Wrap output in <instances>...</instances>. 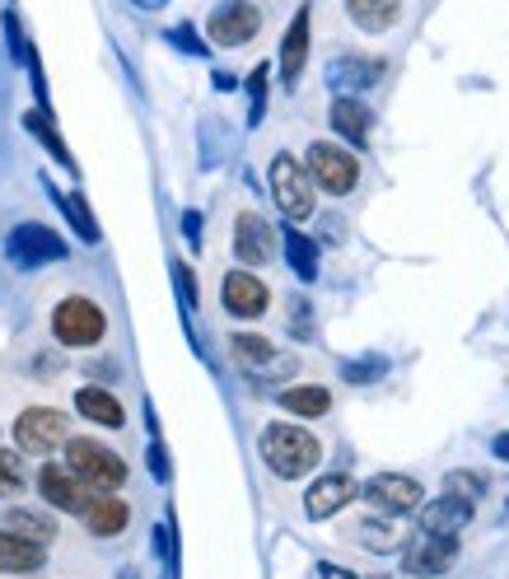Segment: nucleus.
Returning <instances> with one entry per match:
<instances>
[{
  "label": "nucleus",
  "mask_w": 509,
  "mask_h": 579,
  "mask_svg": "<svg viewBox=\"0 0 509 579\" xmlns=\"http://www.w3.org/2000/svg\"><path fill=\"white\" fill-rule=\"evenodd\" d=\"M258 449H262V463L277 476H285V482H295V476L313 472V468H318V458H323L318 439H313L308 430H300V426H285V421L267 426L262 439H258Z\"/></svg>",
  "instance_id": "obj_1"
},
{
  "label": "nucleus",
  "mask_w": 509,
  "mask_h": 579,
  "mask_svg": "<svg viewBox=\"0 0 509 579\" xmlns=\"http://www.w3.org/2000/svg\"><path fill=\"white\" fill-rule=\"evenodd\" d=\"M66 468L99 495H112L117 486H127V463L108 444H99V439H66Z\"/></svg>",
  "instance_id": "obj_2"
},
{
  "label": "nucleus",
  "mask_w": 509,
  "mask_h": 579,
  "mask_svg": "<svg viewBox=\"0 0 509 579\" xmlns=\"http://www.w3.org/2000/svg\"><path fill=\"white\" fill-rule=\"evenodd\" d=\"M52 332H56V342H62V346H99L104 332H108V318H104V309L94 304V299L71 294V299L56 304Z\"/></svg>",
  "instance_id": "obj_3"
},
{
  "label": "nucleus",
  "mask_w": 509,
  "mask_h": 579,
  "mask_svg": "<svg viewBox=\"0 0 509 579\" xmlns=\"http://www.w3.org/2000/svg\"><path fill=\"white\" fill-rule=\"evenodd\" d=\"M308 178H313V183H318L323 192L346 196V192H356V183H360V164H356V154L342 150V146L313 141V146H308Z\"/></svg>",
  "instance_id": "obj_4"
},
{
  "label": "nucleus",
  "mask_w": 509,
  "mask_h": 579,
  "mask_svg": "<svg viewBox=\"0 0 509 579\" xmlns=\"http://www.w3.org/2000/svg\"><path fill=\"white\" fill-rule=\"evenodd\" d=\"M271 196L285 219H308L313 215V178L304 173L300 159L277 154L271 159Z\"/></svg>",
  "instance_id": "obj_5"
},
{
  "label": "nucleus",
  "mask_w": 509,
  "mask_h": 579,
  "mask_svg": "<svg viewBox=\"0 0 509 579\" xmlns=\"http://www.w3.org/2000/svg\"><path fill=\"white\" fill-rule=\"evenodd\" d=\"M6 257L19 267V271H33V267H47V262H62L66 257V244L62 234H52L47 225H14V234L6 238Z\"/></svg>",
  "instance_id": "obj_6"
},
{
  "label": "nucleus",
  "mask_w": 509,
  "mask_h": 579,
  "mask_svg": "<svg viewBox=\"0 0 509 579\" xmlns=\"http://www.w3.org/2000/svg\"><path fill=\"white\" fill-rule=\"evenodd\" d=\"M258 29H262V14H258V6H248V0H220L206 19V33L220 47H243L258 37Z\"/></svg>",
  "instance_id": "obj_7"
},
{
  "label": "nucleus",
  "mask_w": 509,
  "mask_h": 579,
  "mask_svg": "<svg viewBox=\"0 0 509 579\" xmlns=\"http://www.w3.org/2000/svg\"><path fill=\"white\" fill-rule=\"evenodd\" d=\"M14 444L19 453H52L56 444H66V416L52 407H29L14 421Z\"/></svg>",
  "instance_id": "obj_8"
},
{
  "label": "nucleus",
  "mask_w": 509,
  "mask_h": 579,
  "mask_svg": "<svg viewBox=\"0 0 509 579\" xmlns=\"http://www.w3.org/2000/svg\"><path fill=\"white\" fill-rule=\"evenodd\" d=\"M458 561V537H440V533H416L407 543V575L430 579V575H448Z\"/></svg>",
  "instance_id": "obj_9"
},
{
  "label": "nucleus",
  "mask_w": 509,
  "mask_h": 579,
  "mask_svg": "<svg viewBox=\"0 0 509 579\" xmlns=\"http://www.w3.org/2000/svg\"><path fill=\"white\" fill-rule=\"evenodd\" d=\"M37 491H43V501H47V505L66 510V514H85V510H89V501L99 495L94 486H85L71 468H56V463H47L43 472H37Z\"/></svg>",
  "instance_id": "obj_10"
},
{
  "label": "nucleus",
  "mask_w": 509,
  "mask_h": 579,
  "mask_svg": "<svg viewBox=\"0 0 509 579\" xmlns=\"http://www.w3.org/2000/svg\"><path fill=\"white\" fill-rule=\"evenodd\" d=\"M365 501L383 514H407V510L421 505V482L407 472H379L375 482L365 486Z\"/></svg>",
  "instance_id": "obj_11"
},
{
  "label": "nucleus",
  "mask_w": 509,
  "mask_h": 579,
  "mask_svg": "<svg viewBox=\"0 0 509 579\" xmlns=\"http://www.w3.org/2000/svg\"><path fill=\"white\" fill-rule=\"evenodd\" d=\"M220 299H225V313H234V318H262L271 304L267 286L252 271H229L220 281Z\"/></svg>",
  "instance_id": "obj_12"
},
{
  "label": "nucleus",
  "mask_w": 509,
  "mask_h": 579,
  "mask_svg": "<svg viewBox=\"0 0 509 579\" xmlns=\"http://www.w3.org/2000/svg\"><path fill=\"white\" fill-rule=\"evenodd\" d=\"M350 501H356V482H350L346 472H327V476H318V482L304 491V514L308 518H332L337 510H346Z\"/></svg>",
  "instance_id": "obj_13"
},
{
  "label": "nucleus",
  "mask_w": 509,
  "mask_h": 579,
  "mask_svg": "<svg viewBox=\"0 0 509 579\" xmlns=\"http://www.w3.org/2000/svg\"><path fill=\"white\" fill-rule=\"evenodd\" d=\"M271 248H277V234L262 215H239V225H234V253H239V262L248 267H262L271 262Z\"/></svg>",
  "instance_id": "obj_14"
},
{
  "label": "nucleus",
  "mask_w": 509,
  "mask_h": 579,
  "mask_svg": "<svg viewBox=\"0 0 509 579\" xmlns=\"http://www.w3.org/2000/svg\"><path fill=\"white\" fill-rule=\"evenodd\" d=\"M473 524V501H458V495H440L421 510V533H440V537H458Z\"/></svg>",
  "instance_id": "obj_15"
},
{
  "label": "nucleus",
  "mask_w": 509,
  "mask_h": 579,
  "mask_svg": "<svg viewBox=\"0 0 509 579\" xmlns=\"http://www.w3.org/2000/svg\"><path fill=\"white\" fill-rule=\"evenodd\" d=\"M304 62H308V6L290 19V29L281 37V85L295 89L300 75H304Z\"/></svg>",
  "instance_id": "obj_16"
},
{
  "label": "nucleus",
  "mask_w": 509,
  "mask_h": 579,
  "mask_svg": "<svg viewBox=\"0 0 509 579\" xmlns=\"http://www.w3.org/2000/svg\"><path fill=\"white\" fill-rule=\"evenodd\" d=\"M332 127H337L342 141H350L356 150L369 146V127H375V112H369L356 94H342L337 104H332Z\"/></svg>",
  "instance_id": "obj_17"
},
{
  "label": "nucleus",
  "mask_w": 509,
  "mask_h": 579,
  "mask_svg": "<svg viewBox=\"0 0 509 579\" xmlns=\"http://www.w3.org/2000/svg\"><path fill=\"white\" fill-rule=\"evenodd\" d=\"M379 75H383V62H375V56H337V62L327 66V85L342 94H356V89L375 85Z\"/></svg>",
  "instance_id": "obj_18"
},
{
  "label": "nucleus",
  "mask_w": 509,
  "mask_h": 579,
  "mask_svg": "<svg viewBox=\"0 0 509 579\" xmlns=\"http://www.w3.org/2000/svg\"><path fill=\"white\" fill-rule=\"evenodd\" d=\"M33 570H43V547L0 528V575H33Z\"/></svg>",
  "instance_id": "obj_19"
},
{
  "label": "nucleus",
  "mask_w": 509,
  "mask_h": 579,
  "mask_svg": "<svg viewBox=\"0 0 509 579\" xmlns=\"http://www.w3.org/2000/svg\"><path fill=\"white\" fill-rule=\"evenodd\" d=\"M75 411L80 416H89L94 426H108V430H117L127 421V411H122V403L108 393V388H80L75 393Z\"/></svg>",
  "instance_id": "obj_20"
},
{
  "label": "nucleus",
  "mask_w": 509,
  "mask_h": 579,
  "mask_svg": "<svg viewBox=\"0 0 509 579\" xmlns=\"http://www.w3.org/2000/svg\"><path fill=\"white\" fill-rule=\"evenodd\" d=\"M127 505L117 501V495H94L89 501V510H85V528L94 533V537H117L127 528Z\"/></svg>",
  "instance_id": "obj_21"
},
{
  "label": "nucleus",
  "mask_w": 509,
  "mask_h": 579,
  "mask_svg": "<svg viewBox=\"0 0 509 579\" xmlns=\"http://www.w3.org/2000/svg\"><path fill=\"white\" fill-rule=\"evenodd\" d=\"M346 14L356 19L365 33H383V29H393L402 19V6H398V0H346Z\"/></svg>",
  "instance_id": "obj_22"
},
{
  "label": "nucleus",
  "mask_w": 509,
  "mask_h": 579,
  "mask_svg": "<svg viewBox=\"0 0 509 579\" xmlns=\"http://www.w3.org/2000/svg\"><path fill=\"white\" fill-rule=\"evenodd\" d=\"M229 351H234V361H239L243 369H271V365L281 361L277 346H271L267 336H258V332H239V336H229Z\"/></svg>",
  "instance_id": "obj_23"
},
{
  "label": "nucleus",
  "mask_w": 509,
  "mask_h": 579,
  "mask_svg": "<svg viewBox=\"0 0 509 579\" xmlns=\"http://www.w3.org/2000/svg\"><path fill=\"white\" fill-rule=\"evenodd\" d=\"M281 411H295V416H304V421H313V416H327V411H332V393L318 388V384L285 388V393H281Z\"/></svg>",
  "instance_id": "obj_24"
},
{
  "label": "nucleus",
  "mask_w": 509,
  "mask_h": 579,
  "mask_svg": "<svg viewBox=\"0 0 509 579\" xmlns=\"http://www.w3.org/2000/svg\"><path fill=\"white\" fill-rule=\"evenodd\" d=\"M281 244H285V257H290V267H295L300 281H318V244L304 238L300 229H285Z\"/></svg>",
  "instance_id": "obj_25"
},
{
  "label": "nucleus",
  "mask_w": 509,
  "mask_h": 579,
  "mask_svg": "<svg viewBox=\"0 0 509 579\" xmlns=\"http://www.w3.org/2000/svg\"><path fill=\"white\" fill-rule=\"evenodd\" d=\"M6 524H10L14 537H24V543H37V547L56 537V524H52V518H47V514H33V510H10Z\"/></svg>",
  "instance_id": "obj_26"
},
{
  "label": "nucleus",
  "mask_w": 509,
  "mask_h": 579,
  "mask_svg": "<svg viewBox=\"0 0 509 579\" xmlns=\"http://www.w3.org/2000/svg\"><path fill=\"white\" fill-rule=\"evenodd\" d=\"M52 192V202L66 211V219L75 225V234L85 238V244H99V225H94V215H89V206H85V196H62L56 187H47Z\"/></svg>",
  "instance_id": "obj_27"
},
{
  "label": "nucleus",
  "mask_w": 509,
  "mask_h": 579,
  "mask_svg": "<svg viewBox=\"0 0 509 579\" xmlns=\"http://www.w3.org/2000/svg\"><path fill=\"white\" fill-rule=\"evenodd\" d=\"M24 127H29L33 136H37V141L47 146V154L56 159V164L75 173V159H71V150H66V141H62V136H56V127L47 122V112H29V117H24Z\"/></svg>",
  "instance_id": "obj_28"
},
{
  "label": "nucleus",
  "mask_w": 509,
  "mask_h": 579,
  "mask_svg": "<svg viewBox=\"0 0 509 579\" xmlns=\"http://www.w3.org/2000/svg\"><path fill=\"white\" fill-rule=\"evenodd\" d=\"M360 543L369 551H393V547H402V524H388V518H365V524H360Z\"/></svg>",
  "instance_id": "obj_29"
},
{
  "label": "nucleus",
  "mask_w": 509,
  "mask_h": 579,
  "mask_svg": "<svg viewBox=\"0 0 509 579\" xmlns=\"http://www.w3.org/2000/svg\"><path fill=\"white\" fill-rule=\"evenodd\" d=\"M24 491V463H19L14 449H0V501Z\"/></svg>",
  "instance_id": "obj_30"
},
{
  "label": "nucleus",
  "mask_w": 509,
  "mask_h": 579,
  "mask_svg": "<svg viewBox=\"0 0 509 579\" xmlns=\"http://www.w3.org/2000/svg\"><path fill=\"white\" fill-rule=\"evenodd\" d=\"M267 66H258L248 75V127H262V117H267Z\"/></svg>",
  "instance_id": "obj_31"
},
{
  "label": "nucleus",
  "mask_w": 509,
  "mask_h": 579,
  "mask_svg": "<svg viewBox=\"0 0 509 579\" xmlns=\"http://www.w3.org/2000/svg\"><path fill=\"white\" fill-rule=\"evenodd\" d=\"M444 486H448V495H458V501H481V491H486V476L481 472H448L444 476Z\"/></svg>",
  "instance_id": "obj_32"
},
{
  "label": "nucleus",
  "mask_w": 509,
  "mask_h": 579,
  "mask_svg": "<svg viewBox=\"0 0 509 579\" xmlns=\"http://www.w3.org/2000/svg\"><path fill=\"white\" fill-rule=\"evenodd\" d=\"M173 286H178L183 309H197V276H192V267L178 262V257H173Z\"/></svg>",
  "instance_id": "obj_33"
},
{
  "label": "nucleus",
  "mask_w": 509,
  "mask_h": 579,
  "mask_svg": "<svg viewBox=\"0 0 509 579\" xmlns=\"http://www.w3.org/2000/svg\"><path fill=\"white\" fill-rule=\"evenodd\" d=\"M154 543H160V556H164V566H169V570H178V533H173V514L164 518L160 528H154Z\"/></svg>",
  "instance_id": "obj_34"
},
{
  "label": "nucleus",
  "mask_w": 509,
  "mask_h": 579,
  "mask_svg": "<svg viewBox=\"0 0 509 579\" xmlns=\"http://www.w3.org/2000/svg\"><path fill=\"white\" fill-rule=\"evenodd\" d=\"M383 369H388L383 355H369V361H350V365H346V378H350V384H375Z\"/></svg>",
  "instance_id": "obj_35"
},
{
  "label": "nucleus",
  "mask_w": 509,
  "mask_h": 579,
  "mask_svg": "<svg viewBox=\"0 0 509 579\" xmlns=\"http://www.w3.org/2000/svg\"><path fill=\"white\" fill-rule=\"evenodd\" d=\"M164 37H169V43L178 47V52H192V56H206V52H210V47L202 43V37H197V29H192V24H178V29H169Z\"/></svg>",
  "instance_id": "obj_36"
},
{
  "label": "nucleus",
  "mask_w": 509,
  "mask_h": 579,
  "mask_svg": "<svg viewBox=\"0 0 509 579\" xmlns=\"http://www.w3.org/2000/svg\"><path fill=\"white\" fill-rule=\"evenodd\" d=\"M6 37H10V52H14V62H29V37H24V29H19V19L14 14H6Z\"/></svg>",
  "instance_id": "obj_37"
},
{
  "label": "nucleus",
  "mask_w": 509,
  "mask_h": 579,
  "mask_svg": "<svg viewBox=\"0 0 509 579\" xmlns=\"http://www.w3.org/2000/svg\"><path fill=\"white\" fill-rule=\"evenodd\" d=\"M145 458H150V472L154 476H160V482H169V458H164V444H160V439H150V449H145Z\"/></svg>",
  "instance_id": "obj_38"
},
{
  "label": "nucleus",
  "mask_w": 509,
  "mask_h": 579,
  "mask_svg": "<svg viewBox=\"0 0 509 579\" xmlns=\"http://www.w3.org/2000/svg\"><path fill=\"white\" fill-rule=\"evenodd\" d=\"M183 234H187V244H192V248H202V215H197V211H187V215H183Z\"/></svg>",
  "instance_id": "obj_39"
},
{
  "label": "nucleus",
  "mask_w": 509,
  "mask_h": 579,
  "mask_svg": "<svg viewBox=\"0 0 509 579\" xmlns=\"http://www.w3.org/2000/svg\"><path fill=\"white\" fill-rule=\"evenodd\" d=\"M318 575H323V579H360V575H350V570H342V566H332V561H323Z\"/></svg>",
  "instance_id": "obj_40"
},
{
  "label": "nucleus",
  "mask_w": 509,
  "mask_h": 579,
  "mask_svg": "<svg viewBox=\"0 0 509 579\" xmlns=\"http://www.w3.org/2000/svg\"><path fill=\"white\" fill-rule=\"evenodd\" d=\"M491 449H496L500 463H509V430H505V435H496V444H491Z\"/></svg>",
  "instance_id": "obj_41"
},
{
  "label": "nucleus",
  "mask_w": 509,
  "mask_h": 579,
  "mask_svg": "<svg viewBox=\"0 0 509 579\" xmlns=\"http://www.w3.org/2000/svg\"><path fill=\"white\" fill-rule=\"evenodd\" d=\"M131 6H136V10H164L169 0H131Z\"/></svg>",
  "instance_id": "obj_42"
}]
</instances>
